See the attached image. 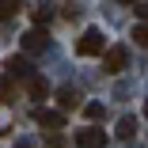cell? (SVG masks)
<instances>
[{"mask_svg":"<svg viewBox=\"0 0 148 148\" xmlns=\"http://www.w3.org/2000/svg\"><path fill=\"white\" fill-rule=\"evenodd\" d=\"M76 144L80 148H103L106 144V129H80L76 133Z\"/></svg>","mask_w":148,"mask_h":148,"instance_id":"obj_3","label":"cell"},{"mask_svg":"<svg viewBox=\"0 0 148 148\" xmlns=\"http://www.w3.org/2000/svg\"><path fill=\"white\" fill-rule=\"evenodd\" d=\"M4 69H8V76H27V80H34V76H31V65H27L23 57H8Z\"/></svg>","mask_w":148,"mask_h":148,"instance_id":"obj_6","label":"cell"},{"mask_svg":"<svg viewBox=\"0 0 148 148\" xmlns=\"http://www.w3.org/2000/svg\"><path fill=\"white\" fill-rule=\"evenodd\" d=\"M34 118H38L42 129H61V125H65V114H61V110H38Z\"/></svg>","mask_w":148,"mask_h":148,"instance_id":"obj_5","label":"cell"},{"mask_svg":"<svg viewBox=\"0 0 148 148\" xmlns=\"http://www.w3.org/2000/svg\"><path fill=\"white\" fill-rule=\"evenodd\" d=\"M95 53H106V38H103L99 27H87L76 42V57H95Z\"/></svg>","mask_w":148,"mask_h":148,"instance_id":"obj_1","label":"cell"},{"mask_svg":"<svg viewBox=\"0 0 148 148\" xmlns=\"http://www.w3.org/2000/svg\"><path fill=\"white\" fill-rule=\"evenodd\" d=\"M53 19V12H49V4H34V23L42 27V23H49Z\"/></svg>","mask_w":148,"mask_h":148,"instance_id":"obj_10","label":"cell"},{"mask_svg":"<svg viewBox=\"0 0 148 148\" xmlns=\"http://www.w3.org/2000/svg\"><path fill=\"white\" fill-rule=\"evenodd\" d=\"M103 110H106L103 103H87V106H84V114H87V118H103Z\"/></svg>","mask_w":148,"mask_h":148,"instance_id":"obj_13","label":"cell"},{"mask_svg":"<svg viewBox=\"0 0 148 148\" xmlns=\"http://www.w3.org/2000/svg\"><path fill=\"white\" fill-rule=\"evenodd\" d=\"M118 137H122V140H129L133 133H137V118H122V122H118V129H114Z\"/></svg>","mask_w":148,"mask_h":148,"instance_id":"obj_8","label":"cell"},{"mask_svg":"<svg viewBox=\"0 0 148 148\" xmlns=\"http://www.w3.org/2000/svg\"><path fill=\"white\" fill-rule=\"evenodd\" d=\"M61 106H65V110L80 106V91H76V87H61Z\"/></svg>","mask_w":148,"mask_h":148,"instance_id":"obj_9","label":"cell"},{"mask_svg":"<svg viewBox=\"0 0 148 148\" xmlns=\"http://www.w3.org/2000/svg\"><path fill=\"white\" fill-rule=\"evenodd\" d=\"M0 99H12V76L0 80Z\"/></svg>","mask_w":148,"mask_h":148,"instance_id":"obj_14","label":"cell"},{"mask_svg":"<svg viewBox=\"0 0 148 148\" xmlns=\"http://www.w3.org/2000/svg\"><path fill=\"white\" fill-rule=\"evenodd\" d=\"M46 46H49V38H46L42 31H27V34H23V49H27V53H42Z\"/></svg>","mask_w":148,"mask_h":148,"instance_id":"obj_4","label":"cell"},{"mask_svg":"<svg viewBox=\"0 0 148 148\" xmlns=\"http://www.w3.org/2000/svg\"><path fill=\"white\" fill-rule=\"evenodd\" d=\"M122 4H133V0H122Z\"/></svg>","mask_w":148,"mask_h":148,"instance_id":"obj_18","label":"cell"},{"mask_svg":"<svg viewBox=\"0 0 148 148\" xmlns=\"http://www.w3.org/2000/svg\"><path fill=\"white\" fill-rule=\"evenodd\" d=\"M133 38H137V46L148 49V23H137V27H133Z\"/></svg>","mask_w":148,"mask_h":148,"instance_id":"obj_11","label":"cell"},{"mask_svg":"<svg viewBox=\"0 0 148 148\" xmlns=\"http://www.w3.org/2000/svg\"><path fill=\"white\" fill-rule=\"evenodd\" d=\"M15 148H34V144H31V140H19V144H15Z\"/></svg>","mask_w":148,"mask_h":148,"instance_id":"obj_16","label":"cell"},{"mask_svg":"<svg viewBox=\"0 0 148 148\" xmlns=\"http://www.w3.org/2000/svg\"><path fill=\"white\" fill-rule=\"evenodd\" d=\"M103 65H106V72H114V76H118V72L129 65V49H125V46H110V49L103 53Z\"/></svg>","mask_w":148,"mask_h":148,"instance_id":"obj_2","label":"cell"},{"mask_svg":"<svg viewBox=\"0 0 148 148\" xmlns=\"http://www.w3.org/2000/svg\"><path fill=\"white\" fill-rule=\"evenodd\" d=\"M137 15H140V23H148V4H137Z\"/></svg>","mask_w":148,"mask_h":148,"instance_id":"obj_15","label":"cell"},{"mask_svg":"<svg viewBox=\"0 0 148 148\" xmlns=\"http://www.w3.org/2000/svg\"><path fill=\"white\" fill-rule=\"evenodd\" d=\"M31 95H34V99H46V80H42V76L31 80Z\"/></svg>","mask_w":148,"mask_h":148,"instance_id":"obj_12","label":"cell"},{"mask_svg":"<svg viewBox=\"0 0 148 148\" xmlns=\"http://www.w3.org/2000/svg\"><path fill=\"white\" fill-rule=\"evenodd\" d=\"M144 118H148V99H144Z\"/></svg>","mask_w":148,"mask_h":148,"instance_id":"obj_17","label":"cell"},{"mask_svg":"<svg viewBox=\"0 0 148 148\" xmlns=\"http://www.w3.org/2000/svg\"><path fill=\"white\" fill-rule=\"evenodd\" d=\"M23 8V0H0V23H8V19H15V12Z\"/></svg>","mask_w":148,"mask_h":148,"instance_id":"obj_7","label":"cell"}]
</instances>
